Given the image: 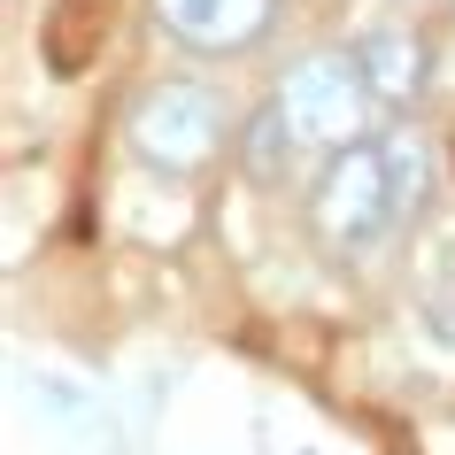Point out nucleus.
<instances>
[{
    "label": "nucleus",
    "instance_id": "obj_1",
    "mask_svg": "<svg viewBox=\"0 0 455 455\" xmlns=\"http://www.w3.org/2000/svg\"><path fill=\"white\" fill-rule=\"evenodd\" d=\"M316 240L332 247V255H371V247L402 224V209H394V186H386V155L371 140L355 147H332V170L316 178Z\"/></svg>",
    "mask_w": 455,
    "mask_h": 455
},
{
    "label": "nucleus",
    "instance_id": "obj_2",
    "mask_svg": "<svg viewBox=\"0 0 455 455\" xmlns=\"http://www.w3.org/2000/svg\"><path fill=\"white\" fill-rule=\"evenodd\" d=\"M278 108L309 147H355L371 132V108H379V85L363 77L355 54H309L293 62L286 85H278Z\"/></svg>",
    "mask_w": 455,
    "mask_h": 455
},
{
    "label": "nucleus",
    "instance_id": "obj_3",
    "mask_svg": "<svg viewBox=\"0 0 455 455\" xmlns=\"http://www.w3.org/2000/svg\"><path fill=\"white\" fill-rule=\"evenodd\" d=\"M224 140V108H216L209 85H193V77H170L155 93L132 108V155L147 170H170V178H193V170L216 155Z\"/></svg>",
    "mask_w": 455,
    "mask_h": 455
},
{
    "label": "nucleus",
    "instance_id": "obj_4",
    "mask_svg": "<svg viewBox=\"0 0 455 455\" xmlns=\"http://www.w3.org/2000/svg\"><path fill=\"white\" fill-rule=\"evenodd\" d=\"M155 16L170 24V39H186L201 54H232L247 39H263L270 0H155Z\"/></svg>",
    "mask_w": 455,
    "mask_h": 455
},
{
    "label": "nucleus",
    "instance_id": "obj_5",
    "mask_svg": "<svg viewBox=\"0 0 455 455\" xmlns=\"http://www.w3.org/2000/svg\"><path fill=\"white\" fill-rule=\"evenodd\" d=\"M355 62L379 85V100H417V85H425V47L409 31H371V39H355Z\"/></svg>",
    "mask_w": 455,
    "mask_h": 455
},
{
    "label": "nucleus",
    "instance_id": "obj_6",
    "mask_svg": "<svg viewBox=\"0 0 455 455\" xmlns=\"http://www.w3.org/2000/svg\"><path fill=\"white\" fill-rule=\"evenodd\" d=\"M379 155H386V186H394V209L417 216V209H425V193H432V170H425V163H432V147L402 124V132H386V140H379Z\"/></svg>",
    "mask_w": 455,
    "mask_h": 455
},
{
    "label": "nucleus",
    "instance_id": "obj_7",
    "mask_svg": "<svg viewBox=\"0 0 455 455\" xmlns=\"http://www.w3.org/2000/svg\"><path fill=\"white\" fill-rule=\"evenodd\" d=\"M108 16V0H62L47 24V70L54 77H77L85 70V54H93V39H85V24H100Z\"/></svg>",
    "mask_w": 455,
    "mask_h": 455
},
{
    "label": "nucleus",
    "instance_id": "obj_8",
    "mask_svg": "<svg viewBox=\"0 0 455 455\" xmlns=\"http://www.w3.org/2000/svg\"><path fill=\"white\" fill-rule=\"evenodd\" d=\"M293 140H301V132H293L286 108L270 100L263 116H255V132H247V170H255V178H278V163H286V147H293Z\"/></svg>",
    "mask_w": 455,
    "mask_h": 455
}]
</instances>
